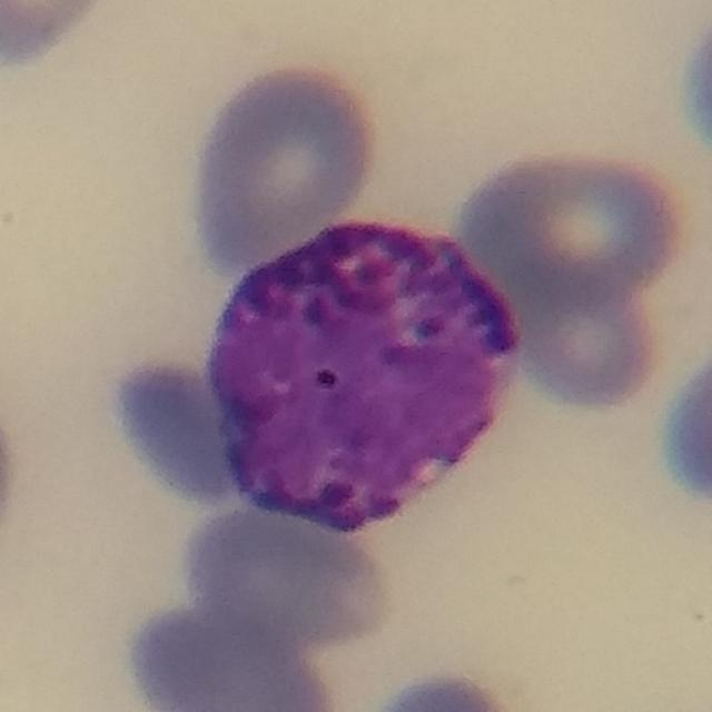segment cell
<instances>
[{
    "mask_svg": "<svg viewBox=\"0 0 712 712\" xmlns=\"http://www.w3.org/2000/svg\"><path fill=\"white\" fill-rule=\"evenodd\" d=\"M327 530L255 507L208 521L187 554L191 605L300 650L360 633L375 614L374 575Z\"/></svg>",
    "mask_w": 712,
    "mask_h": 712,
    "instance_id": "4",
    "label": "cell"
},
{
    "mask_svg": "<svg viewBox=\"0 0 712 712\" xmlns=\"http://www.w3.org/2000/svg\"><path fill=\"white\" fill-rule=\"evenodd\" d=\"M368 161L364 115L338 81L276 71L224 108L200 174V226L211 260L239 271L312 238L358 195Z\"/></svg>",
    "mask_w": 712,
    "mask_h": 712,
    "instance_id": "3",
    "label": "cell"
},
{
    "mask_svg": "<svg viewBox=\"0 0 712 712\" xmlns=\"http://www.w3.org/2000/svg\"><path fill=\"white\" fill-rule=\"evenodd\" d=\"M515 345L455 243L325 228L254 268L221 315L209 387L235 490L335 531L390 515L488 427Z\"/></svg>",
    "mask_w": 712,
    "mask_h": 712,
    "instance_id": "1",
    "label": "cell"
},
{
    "mask_svg": "<svg viewBox=\"0 0 712 712\" xmlns=\"http://www.w3.org/2000/svg\"><path fill=\"white\" fill-rule=\"evenodd\" d=\"M125 426L151 471L181 496L217 503L234 491L220 415L211 394L177 370L147 372L126 388Z\"/></svg>",
    "mask_w": 712,
    "mask_h": 712,
    "instance_id": "6",
    "label": "cell"
},
{
    "mask_svg": "<svg viewBox=\"0 0 712 712\" xmlns=\"http://www.w3.org/2000/svg\"><path fill=\"white\" fill-rule=\"evenodd\" d=\"M456 234L518 322L636 301L673 255L676 217L665 190L637 169L541 158L482 184Z\"/></svg>",
    "mask_w": 712,
    "mask_h": 712,
    "instance_id": "2",
    "label": "cell"
},
{
    "mask_svg": "<svg viewBox=\"0 0 712 712\" xmlns=\"http://www.w3.org/2000/svg\"><path fill=\"white\" fill-rule=\"evenodd\" d=\"M134 663L164 710L306 711L320 702L300 649L192 605L147 623Z\"/></svg>",
    "mask_w": 712,
    "mask_h": 712,
    "instance_id": "5",
    "label": "cell"
}]
</instances>
